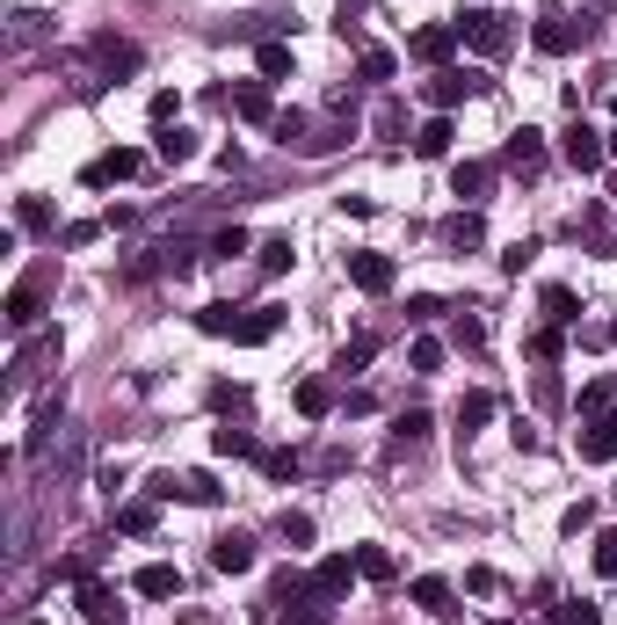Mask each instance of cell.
Returning <instances> with one entry per match:
<instances>
[{"instance_id":"obj_33","label":"cell","mask_w":617,"mask_h":625,"mask_svg":"<svg viewBox=\"0 0 617 625\" xmlns=\"http://www.w3.org/2000/svg\"><path fill=\"white\" fill-rule=\"evenodd\" d=\"M538 306H545L552 328H574V320H581V298H574L567 284H545V298H538Z\"/></svg>"},{"instance_id":"obj_30","label":"cell","mask_w":617,"mask_h":625,"mask_svg":"<svg viewBox=\"0 0 617 625\" xmlns=\"http://www.w3.org/2000/svg\"><path fill=\"white\" fill-rule=\"evenodd\" d=\"M211 451H218V458H261V444H255V430H240V422H218V430H211Z\"/></svg>"},{"instance_id":"obj_42","label":"cell","mask_w":617,"mask_h":625,"mask_svg":"<svg viewBox=\"0 0 617 625\" xmlns=\"http://www.w3.org/2000/svg\"><path fill=\"white\" fill-rule=\"evenodd\" d=\"M277 538H284L291 553H298V546H312V516H306V509H284V516H277Z\"/></svg>"},{"instance_id":"obj_8","label":"cell","mask_w":617,"mask_h":625,"mask_svg":"<svg viewBox=\"0 0 617 625\" xmlns=\"http://www.w3.org/2000/svg\"><path fill=\"white\" fill-rule=\"evenodd\" d=\"M131 175H145V153L139 145H110V153H95V161L80 168V182H88V190H110V182H131Z\"/></svg>"},{"instance_id":"obj_34","label":"cell","mask_w":617,"mask_h":625,"mask_svg":"<svg viewBox=\"0 0 617 625\" xmlns=\"http://www.w3.org/2000/svg\"><path fill=\"white\" fill-rule=\"evenodd\" d=\"M451 349H465V357H473V349H487V320H479L473 306L451 320Z\"/></svg>"},{"instance_id":"obj_22","label":"cell","mask_w":617,"mask_h":625,"mask_svg":"<svg viewBox=\"0 0 617 625\" xmlns=\"http://www.w3.org/2000/svg\"><path fill=\"white\" fill-rule=\"evenodd\" d=\"M407 597L422 603L428 618H458V603H451V582H444V575H414V589H407Z\"/></svg>"},{"instance_id":"obj_35","label":"cell","mask_w":617,"mask_h":625,"mask_svg":"<svg viewBox=\"0 0 617 625\" xmlns=\"http://www.w3.org/2000/svg\"><path fill=\"white\" fill-rule=\"evenodd\" d=\"M523 349H530V363H560V349H567V328H530V342H523Z\"/></svg>"},{"instance_id":"obj_41","label":"cell","mask_w":617,"mask_h":625,"mask_svg":"<svg viewBox=\"0 0 617 625\" xmlns=\"http://www.w3.org/2000/svg\"><path fill=\"white\" fill-rule=\"evenodd\" d=\"M59 414H66V400L51 393L44 408H37V430H29V458H37V451H44V444H51V430H59Z\"/></svg>"},{"instance_id":"obj_45","label":"cell","mask_w":617,"mask_h":625,"mask_svg":"<svg viewBox=\"0 0 617 625\" xmlns=\"http://www.w3.org/2000/svg\"><path fill=\"white\" fill-rule=\"evenodd\" d=\"M298 465H306V458L284 451V444H277V451H261V473H269V481H298Z\"/></svg>"},{"instance_id":"obj_2","label":"cell","mask_w":617,"mask_h":625,"mask_svg":"<svg viewBox=\"0 0 617 625\" xmlns=\"http://www.w3.org/2000/svg\"><path fill=\"white\" fill-rule=\"evenodd\" d=\"M269 618L277 625H334V603L312 589V575L284 567V575L269 582Z\"/></svg>"},{"instance_id":"obj_40","label":"cell","mask_w":617,"mask_h":625,"mask_svg":"<svg viewBox=\"0 0 617 625\" xmlns=\"http://www.w3.org/2000/svg\"><path fill=\"white\" fill-rule=\"evenodd\" d=\"M15 226L23 233H51V204L44 196H15Z\"/></svg>"},{"instance_id":"obj_44","label":"cell","mask_w":617,"mask_h":625,"mask_svg":"<svg viewBox=\"0 0 617 625\" xmlns=\"http://www.w3.org/2000/svg\"><path fill=\"white\" fill-rule=\"evenodd\" d=\"M545 625H603V611H595V603H552Z\"/></svg>"},{"instance_id":"obj_12","label":"cell","mask_w":617,"mask_h":625,"mask_svg":"<svg viewBox=\"0 0 617 625\" xmlns=\"http://www.w3.org/2000/svg\"><path fill=\"white\" fill-rule=\"evenodd\" d=\"M8 328H15V335H37V320H44V277H23V284L8 291Z\"/></svg>"},{"instance_id":"obj_17","label":"cell","mask_w":617,"mask_h":625,"mask_svg":"<svg viewBox=\"0 0 617 625\" xmlns=\"http://www.w3.org/2000/svg\"><path fill=\"white\" fill-rule=\"evenodd\" d=\"M131 589H139L145 603H167V597H182V567H167V560H145L139 575H131Z\"/></svg>"},{"instance_id":"obj_37","label":"cell","mask_w":617,"mask_h":625,"mask_svg":"<svg viewBox=\"0 0 617 625\" xmlns=\"http://www.w3.org/2000/svg\"><path fill=\"white\" fill-rule=\"evenodd\" d=\"M422 436H428V408H400V414H393V451L422 444Z\"/></svg>"},{"instance_id":"obj_56","label":"cell","mask_w":617,"mask_h":625,"mask_svg":"<svg viewBox=\"0 0 617 625\" xmlns=\"http://www.w3.org/2000/svg\"><path fill=\"white\" fill-rule=\"evenodd\" d=\"M465 589H473V597H501V575L494 567H465Z\"/></svg>"},{"instance_id":"obj_59","label":"cell","mask_w":617,"mask_h":625,"mask_svg":"<svg viewBox=\"0 0 617 625\" xmlns=\"http://www.w3.org/2000/svg\"><path fill=\"white\" fill-rule=\"evenodd\" d=\"M603 139H610V161H617V131H603Z\"/></svg>"},{"instance_id":"obj_20","label":"cell","mask_w":617,"mask_h":625,"mask_svg":"<svg viewBox=\"0 0 617 625\" xmlns=\"http://www.w3.org/2000/svg\"><path fill=\"white\" fill-rule=\"evenodd\" d=\"M444 247H451V255L487 247V218H479V212H451V218H444Z\"/></svg>"},{"instance_id":"obj_39","label":"cell","mask_w":617,"mask_h":625,"mask_svg":"<svg viewBox=\"0 0 617 625\" xmlns=\"http://www.w3.org/2000/svg\"><path fill=\"white\" fill-rule=\"evenodd\" d=\"M357 575H363V582H393L400 567H393V553H385V546H357Z\"/></svg>"},{"instance_id":"obj_32","label":"cell","mask_w":617,"mask_h":625,"mask_svg":"<svg viewBox=\"0 0 617 625\" xmlns=\"http://www.w3.org/2000/svg\"><path fill=\"white\" fill-rule=\"evenodd\" d=\"M393 73H400V59H393V51H378V44H363V51H357V80H371V88H385Z\"/></svg>"},{"instance_id":"obj_38","label":"cell","mask_w":617,"mask_h":625,"mask_svg":"<svg viewBox=\"0 0 617 625\" xmlns=\"http://www.w3.org/2000/svg\"><path fill=\"white\" fill-rule=\"evenodd\" d=\"M255 263H261V277H284V269L298 263V247H291L284 233H277V241H261V247H255Z\"/></svg>"},{"instance_id":"obj_43","label":"cell","mask_w":617,"mask_h":625,"mask_svg":"<svg viewBox=\"0 0 617 625\" xmlns=\"http://www.w3.org/2000/svg\"><path fill=\"white\" fill-rule=\"evenodd\" d=\"M371 357H378V342H371V335H349V342H342V357H334V371H363Z\"/></svg>"},{"instance_id":"obj_7","label":"cell","mask_w":617,"mask_h":625,"mask_svg":"<svg viewBox=\"0 0 617 625\" xmlns=\"http://www.w3.org/2000/svg\"><path fill=\"white\" fill-rule=\"evenodd\" d=\"M349 284H357L363 298H385V291L400 284V263H393L385 247H357V255H349Z\"/></svg>"},{"instance_id":"obj_58","label":"cell","mask_w":617,"mask_h":625,"mask_svg":"<svg viewBox=\"0 0 617 625\" xmlns=\"http://www.w3.org/2000/svg\"><path fill=\"white\" fill-rule=\"evenodd\" d=\"M102 226H110V233H124V226H139V212H131V204H110V212H102Z\"/></svg>"},{"instance_id":"obj_18","label":"cell","mask_w":617,"mask_h":625,"mask_svg":"<svg viewBox=\"0 0 617 625\" xmlns=\"http://www.w3.org/2000/svg\"><path fill=\"white\" fill-rule=\"evenodd\" d=\"M226 102H233V117H240V124H277V102H269V80H240V88H233Z\"/></svg>"},{"instance_id":"obj_47","label":"cell","mask_w":617,"mask_h":625,"mask_svg":"<svg viewBox=\"0 0 617 625\" xmlns=\"http://www.w3.org/2000/svg\"><path fill=\"white\" fill-rule=\"evenodd\" d=\"M595 575L617 582V524H610V531H595Z\"/></svg>"},{"instance_id":"obj_54","label":"cell","mask_w":617,"mask_h":625,"mask_svg":"<svg viewBox=\"0 0 617 625\" xmlns=\"http://www.w3.org/2000/svg\"><path fill=\"white\" fill-rule=\"evenodd\" d=\"M37 37H51V15H15V44H37Z\"/></svg>"},{"instance_id":"obj_1","label":"cell","mask_w":617,"mask_h":625,"mask_svg":"<svg viewBox=\"0 0 617 625\" xmlns=\"http://www.w3.org/2000/svg\"><path fill=\"white\" fill-rule=\"evenodd\" d=\"M196 328L218 342H269L277 328H284V306H196Z\"/></svg>"},{"instance_id":"obj_16","label":"cell","mask_w":617,"mask_h":625,"mask_svg":"<svg viewBox=\"0 0 617 625\" xmlns=\"http://www.w3.org/2000/svg\"><path fill=\"white\" fill-rule=\"evenodd\" d=\"M211 567L218 575H247V567H255V538H247V531H218L211 538Z\"/></svg>"},{"instance_id":"obj_57","label":"cell","mask_w":617,"mask_h":625,"mask_svg":"<svg viewBox=\"0 0 617 625\" xmlns=\"http://www.w3.org/2000/svg\"><path fill=\"white\" fill-rule=\"evenodd\" d=\"M95 233H102V218H73V226H66V247H88Z\"/></svg>"},{"instance_id":"obj_55","label":"cell","mask_w":617,"mask_h":625,"mask_svg":"<svg viewBox=\"0 0 617 625\" xmlns=\"http://www.w3.org/2000/svg\"><path fill=\"white\" fill-rule=\"evenodd\" d=\"M211 408L218 414H240V408H247V385H211Z\"/></svg>"},{"instance_id":"obj_4","label":"cell","mask_w":617,"mask_h":625,"mask_svg":"<svg viewBox=\"0 0 617 625\" xmlns=\"http://www.w3.org/2000/svg\"><path fill=\"white\" fill-rule=\"evenodd\" d=\"M560 153H567V168H574V175H595L603 161H610V139H603V131H595V124L574 110V124L560 131Z\"/></svg>"},{"instance_id":"obj_6","label":"cell","mask_w":617,"mask_h":625,"mask_svg":"<svg viewBox=\"0 0 617 625\" xmlns=\"http://www.w3.org/2000/svg\"><path fill=\"white\" fill-rule=\"evenodd\" d=\"M589 37H595L589 15H581V23H574V15H538V29H530V44L545 51V59H567V51H581Z\"/></svg>"},{"instance_id":"obj_60","label":"cell","mask_w":617,"mask_h":625,"mask_svg":"<svg viewBox=\"0 0 617 625\" xmlns=\"http://www.w3.org/2000/svg\"><path fill=\"white\" fill-rule=\"evenodd\" d=\"M610 117H617V88H610Z\"/></svg>"},{"instance_id":"obj_31","label":"cell","mask_w":617,"mask_h":625,"mask_svg":"<svg viewBox=\"0 0 617 625\" xmlns=\"http://www.w3.org/2000/svg\"><path fill=\"white\" fill-rule=\"evenodd\" d=\"M153 524H160L153 495H145V502H124V509H117V531H124V538H153Z\"/></svg>"},{"instance_id":"obj_21","label":"cell","mask_w":617,"mask_h":625,"mask_svg":"<svg viewBox=\"0 0 617 625\" xmlns=\"http://www.w3.org/2000/svg\"><path fill=\"white\" fill-rule=\"evenodd\" d=\"M291 400H298V414H306V422H327V414L342 408L334 379H298V393H291Z\"/></svg>"},{"instance_id":"obj_23","label":"cell","mask_w":617,"mask_h":625,"mask_svg":"<svg viewBox=\"0 0 617 625\" xmlns=\"http://www.w3.org/2000/svg\"><path fill=\"white\" fill-rule=\"evenodd\" d=\"M487 422H494V393H465L458 400V444H473Z\"/></svg>"},{"instance_id":"obj_29","label":"cell","mask_w":617,"mask_h":625,"mask_svg":"<svg viewBox=\"0 0 617 625\" xmlns=\"http://www.w3.org/2000/svg\"><path fill=\"white\" fill-rule=\"evenodd\" d=\"M451 139H458L451 117H428L422 131H414V153H422V161H451Z\"/></svg>"},{"instance_id":"obj_26","label":"cell","mask_w":617,"mask_h":625,"mask_svg":"<svg viewBox=\"0 0 617 625\" xmlns=\"http://www.w3.org/2000/svg\"><path fill=\"white\" fill-rule=\"evenodd\" d=\"M371 131H378V145H407L414 131H407V102L400 95H385L378 102V117H371Z\"/></svg>"},{"instance_id":"obj_28","label":"cell","mask_w":617,"mask_h":625,"mask_svg":"<svg viewBox=\"0 0 617 625\" xmlns=\"http://www.w3.org/2000/svg\"><path fill=\"white\" fill-rule=\"evenodd\" d=\"M59 357V335H29L23 349H15V385H29L37 379V363H51Z\"/></svg>"},{"instance_id":"obj_11","label":"cell","mask_w":617,"mask_h":625,"mask_svg":"<svg viewBox=\"0 0 617 625\" xmlns=\"http://www.w3.org/2000/svg\"><path fill=\"white\" fill-rule=\"evenodd\" d=\"M465 44V37H458V23H428V29H414V37H407V59H422V66H451V51Z\"/></svg>"},{"instance_id":"obj_13","label":"cell","mask_w":617,"mask_h":625,"mask_svg":"<svg viewBox=\"0 0 617 625\" xmlns=\"http://www.w3.org/2000/svg\"><path fill=\"white\" fill-rule=\"evenodd\" d=\"M357 553H327L320 560V567H312V589H320V597L327 603H349V589H357Z\"/></svg>"},{"instance_id":"obj_14","label":"cell","mask_w":617,"mask_h":625,"mask_svg":"<svg viewBox=\"0 0 617 625\" xmlns=\"http://www.w3.org/2000/svg\"><path fill=\"white\" fill-rule=\"evenodd\" d=\"M451 196H465V212H479L494 196V161H458L451 168Z\"/></svg>"},{"instance_id":"obj_46","label":"cell","mask_w":617,"mask_h":625,"mask_svg":"<svg viewBox=\"0 0 617 625\" xmlns=\"http://www.w3.org/2000/svg\"><path fill=\"white\" fill-rule=\"evenodd\" d=\"M95 546H102V538H95ZM95 546H88V553H66L51 575H59V582H88V575H95Z\"/></svg>"},{"instance_id":"obj_52","label":"cell","mask_w":617,"mask_h":625,"mask_svg":"<svg viewBox=\"0 0 617 625\" xmlns=\"http://www.w3.org/2000/svg\"><path fill=\"white\" fill-rule=\"evenodd\" d=\"M175 110H182V95H175V88H160V95L145 102V117H153V131H160V124H175Z\"/></svg>"},{"instance_id":"obj_48","label":"cell","mask_w":617,"mask_h":625,"mask_svg":"<svg viewBox=\"0 0 617 625\" xmlns=\"http://www.w3.org/2000/svg\"><path fill=\"white\" fill-rule=\"evenodd\" d=\"M284 145H306V110H277V124H269Z\"/></svg>"},{"instance_id":"obj_9","label":"cell","mask_w":617,"mask_h":625,"mask_svg":"<svg viewBox=\"0 0 617 625\" xmlns=\"http://www.w3.org/2000/svg\"><path fill=\"white\" fill-rule=\"evenodd\" d=\"M422 95H428V110H436V117H451L465 95H487V73H458V66H444V73H436V80L422 88Z\"/></svg>"},{"instance_id":"obj_62","label":"cell","mask_w":617,"mask_h":625,"mask_svg":"<svg viewBox=\"0 0 617 625\" xmlns=\"http://www.w3.org/2000/svg\"><path fill=\"white\" fill-rule=\"evenodd\" d=\"M610 196H617V190H610Z\"/></svg>"},{"instance_id":"obj_36","label":"cell","mask_w":617,"mask_h":625,"mask_svg":"<svg viewBox=\"0 0 617 625\" xmlns=\"http://www.w3.org/2000/svg\"><path fill=\"white\" fill-rule=\"evenodd\" d=\"M574 408L589 414V422H603V414L617 408V385H610V379H589V385H581V400H574Z\"/></svg>"},{"instance_id":"obj_15","label":"cell","mask_w":617,"mask_h":625,"mask_svg":"<svg viewBox=\"0 0 617 625\" xmlns=\"http://www.w3.org/2000/svg\"><path fill=\"white\" fill-rule=\"evenodd\" d=\"M80 618H88V625H124V597L110 589V582L88 575V582H80Z\"/></svg>"},{"instance_id":"obj_51","label":"cell","mask_w":617,"mask_h":625,"mask_svg":"<svg viewBox=\"0 0 617 625\" xmlns=\"http://www.w3.org/2000/svg\"><path fill=\"white\" fill-rule=\"evenodd\" d=\"M436 312H444V298H436V291H414V298H407V320H414V328H428Z\"/></svg>"},{"instance_id":"obj_61","label":"cell","mask_w":617,"mask_h":625,"mask_svg":"<svg viewBox=\"0 0 617 625\" xmlns=\"http://www.w3.org/2000/svg\"><path fill=\"white\" fill-rule=\"evenodd\" d=\"M610 342H617V320H610Z\"/></svg>"},{"instance_id":"obj_3","label":"cell","mask_w":617,"mask_h":625,"mask_svg":"<svg viewBox=\"0 0 617 625\" xmlns=\"http://www.w3.org/2000/svg\"><path fill=\"white\" fill-rule=\"evenodd\" d=\"M458 37H465L479 59H509V51H516V23H509L501 8H465V15H458Z\"/></svg>"},{"instance_id":"obj_5","label":"cell","mask_w":617,"mask_h":625,"mask_svg":"<svg viewBox=\"0 0 617 625\" xmlns=\"http://www.w3.org/2000/svg\"><path fill=\"white\" fill-rule=\"evenodd\" d=\"M153 502H196V509H218V495L226 487L211 481V473H153V487H145Z\"/></svg>"},{"instance_id":"obj_50","label":"cell","mask_w":617,"mask_h":625,"mask_svg":"<svg viewBox=\"0 0 617 625\" xmlns=\"http://www.w3.org/2000/svg\"><path fill=\"white\" fill-rule=\"evenodd\" d=\"M407 363H414V371H422V379H428V371H444V342H414V349H407Z\"/></svg>"},{"instance_id":"obj_24","label":"cell","mask_w":617,"mask_h":625,"mask_svg":"<svg viewBox=\"0 0 617 625\" xmlns=\"http://www.w3.org/2000/svg\"><path fill=\"white\" fill-rule=\"evenodd\" d=\"M581 458H589V465H610L617 458V414H603V422L581 430Z\"/></svg>"},{"instance_id":"obj_10","label":"cell","mask_w":617,"mask_h":625,"mask_svg":"<svg viewBox=\"0 0 617 625\" xmlns=\"http://www.w3.org/2000/svg\"><path fill=\"white\" fill-rule=\"evenodd\" d=\"M501 168L523 175V182H538V175H545V131H530V124L509 131V139H501Z\"/></svg>"},{"instance_id":"obj_53","label":"cell","mask_w":617,"mask_h":625,"mask_svg":"<svg viewBox=\"0 0 617 625\" xmlns=\"http://www.w3.org/2000/svg\"><path fill=\"white\" fill-rule=\"evenodd\" d=\"M530 263H538V241H516L509 255H501V277H523Z\"/></svg>"},{"instance_id":"obj_19","label":"cell","mask_w":617,"mask_h":625,"mask_svg":"<svg viewBox=\"0 0 617 625\" xmlns=\"http://www.w3.org/2000/svg\"><path fill=\"white\" fill-rule=\"evenodd\" d=\"M88 59H95L102 73H139V44H124V37H110V29L88 37Z\"/></svg>"},{"instance_id":"obj_27","label":"cell","mask_w":617,"mask_h":625,"mask_svg":"<svg viewBox=\"0 0 617 625\" xmlns=\"http://www.w3.org/2000/svg\"><path fill=\"white\" fill-rule=\"evenodd\" d=\"M255 73L269 80V88L291 80V44H284V37H261V44H255Z\"/></svg>"},{"instance_id":"obj_49","label":"cell","mask_w":617,"mask_h":625,"mask_svg":"<svg viewBox=\"0 0 617 625\" xmlns=\"http://www.w3.org/2000/svg\"><path fill=\"white\" fill-rule=\"evenodd\" d=\"M211 255H218V263H233V255H247V233H240V226H218V233H211Z\"/></svg>"},{"instance_id":"obj_25","label":"cell","mask_w":617,"mask_h":625,"mask_svg":"<svg viewBox=\"0 0 617 625\" xmlns=\"http://www.w3.org/2000/svg\"><path fill=\"white\" fill-rule=\"evenodd\" d=\"M153 153H160L167 168H182V161H196V131H182V124H160V131H153Z\"/></svg>"}]
</instances>
